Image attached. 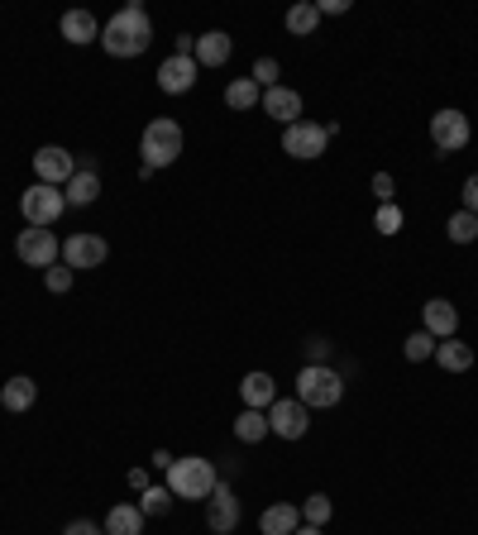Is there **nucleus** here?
Masks as SVG:
<instances>
[{
  "instance_id": "32",
  "label": "nucleus",
  "mask_w": 478,
  "mask_h": 535,
  "mask_svg": "<svg viewBox=\"0 0 478 535\" xmlns=\"http://www.w3.org/2000/svg\"><path fill=\"white\" fill-rule=\"evenodd\" d=\"M72 278H77V273H72L67 263H53V268H48V273H44L48 292H58V297H63V292H72Z\"/></svg>"
},
{
  "instance_id": "38",
  "label": "nucleus",
  "mask_w": 478,
  "mask_h": 535,
  "mask_svg": "<svg viewBox=\"0 0 478 535\" xmlns=\"http://www.w3.org/2000/svg\"><path fill=\"white\" fill-rule=\"evenodd\" d=\"M173 459H177V454H168V450H153V469H163V473H168V469H173Z\"/></svg>"
},
{
  "instance_id": "5",
  "label": "nucleus",
  "mask_w": 478,
  "mask_h": 535,
  "mask_svg": "<svg viewBox=\"0 0 478 535\" xmlns=\"http://www.w3.org/2000/svg\"><path fill=\"white\" fill-rule=\"evenodd\" d=\"M63 211H67L63 187H44V182H34V187L20 196V215L34 225V230H53Z\"/></svg>"
},
{
  "instance_id": "15",
  "label": "nucleus",
  "mask_w": 478,
  "mask_h": 535,
  "mask_svg": "<svg viewBox=\"0 0 478 535\" xmlns=\"http://www.w3.org/2000/svg\"><path fill=\"white\" fill-rule=\"evenodd\" d=\"M278 125H297V115H302V96L292 91V86H273V91H263V101H259Z\"/></svg>"
},
{
  "instance_id": "20",
  "label": "nucleus",
  "mask_w": 478,
  "mask_h": 535,
  "mask_svg": "<svg viewBox=\"0 0 478 535\" xmlns=\"http://www.w3.org/2000/svg\"><path fill=\"white\" fill-rule=\"evenodd\" d=\"M435 364L445 368V373H469V368H474V349H469L464 340H455V335H450V340L435 344Z\"/></svg>"
},
{
  "instance_id": "25",
  "label": "nucleus",
  "mask_w": 478,
  "mask_h": 535,
  "mask_svg": "<svg viewBox=\"0 0 478 535\" xmlns=\"http://www.w3.org/2000/svg\"><path fill=\"white\" fill-rule=\"evenodd\" d=\"M259 101H263V86L254 77H239V82L225 86V106L230 110H249V106H259Z\"/></svg>"
},
{
  "instance_id": "6",
  "label": "nucleus",
  "mask_w": 478,
  "mask_h": 535,
  "mask_svg": "<svg viewBox=\"0 0 478 535\" xmlns=\"http://www.w3.org/2000/svg\"><path fill=\"white\" fill-rule=\"evenodd\" d=\"M469 139H474V125H469V115L464 110H435L431 115V144L440 149V158H450V153L469 149Z\"/></svg>"
},
{
  "instance_id": "17",
  "label": "nucleus",
  "mask_w": 478,
  "mask_h": 535,
  "mask_svg": "<svg viewBox=\"0 0 478 535\" xmlns=\"http://www.w3.org/2000/svg\"><path fill=\"white\" fill-rule=\"evenodd\" d=\"M239 392H244V407L249 411H268L278 402V383H273L268 373H249V378L239 383Z\"/></svg>"
},
{
  "instance_id": "1",
  "label": "nucleus",
  "mask_w": 478,
  "mask_h": 535,
  "mask_svg": "<svg viewBox=\"0 0 478 535\" xmlns=\"http://www.w3.org/2000/svg\"><path fill=\"white\" fill-rule=\"evenodd\" d=\"M149 43H153V24L144 15V5H125L101 29V48H106L110 58H139V53H149Z\"/></svg>"
},
{
  "instance_id": "37",
  "label": "nucleus",
  "mask_w": 478,
  "mask_h": 535,
  "mask_svg": "<svg viewBox=\"0 0 478 535\" xmlns=\"http://www.w3.org/2000/svg\"><path fill=\"white\" fill-rule=\"evenodd\" d=\"M63 535H106V526H96V521H67Z\"/></svg>"
},
{
  "instance_id": "18",
  "label": "nucleus",
  "mask_w": 478,
  "mask_h": 535,
  "mask_svg": "<svg viewBox=\"0 0 478 535\" xmlns=\"http://www.w3.org/2000/svg\"><path fill=\"white\" fill-rule=\"evenodd\" d=\"M34 402H39V383H34V378H24V373H15L10 383L0 387V407L5 411H29Z\"/></svg>"
},
{
  "instance_id": "22",
  "label": "nucleus",
  "mask_w": 478,
  "mask_h": 535,
  "mask_svg": "<svg viewBox=\"0 0 478 535\" xmlns=\"http://www.w3.org/2000/svg\"><path fill=\"white\" fill-rule=\"evenodd\" d=\"M297 526H302V507H287V502H278V507H268L259 516L263 535H297Z\"/></svg>"
},
{
  "instance_id": "2",
  "label": "nucleus",
  "mask_w": 478,
  "mask_h": 535,
  "mask_svg": "<svg viewBox=\"0 0 478 535\" xmlns=\"http://www.w3.org/2000/svg\"><path fill=\"white\" fill-rule=\"evenodd\" d=\"M163 483H168V493L182 497V502H206V497L216 493L220 469L211 459H201V454H187V459H173V469L163 473Z\"/></svg>"
},
{
  "instance_id": "7",
  "label": "nucleus",
  "mask_w": 478,
  "mask_h": 535,
  "mask_svg": "<svg viewBox=\"0 0 478 535\" xmlns=\"http://www.w3.org/2000/svg\"><path fill=\"white\" fill-rule=\"evenodd\" d=\"M330 144V129L316 125V120H297V125L283 129V153H292V158H321Z\"/></svg>"
},
{
  "instance_id": "13",
  "label": "nucleus",
  "mask_w": 478,
  "mask_h": 535,
  "mask_svg": "<svg viewBox=\"0 0 478 535\" xmlns=\"http://www.w3.org/2000/svg\"><path fill=\"white\" fill-rule=\"evenodd\" d=\"M206 526H211V535L239 531V497L230 483H216V493L206 497Z\"/></svg>"
},
{
  "instance_id": "27",
  "label": "nucleus",
  "mask_w": 478,
  "mask_h": 535,
  "mask_svg": "<svg viewBox=\"0 0 478 535\" xmlns=\"http://www.w3.org/2000/svg\"><path fill=\"white\" fill-rule=\"evenodd\" d=\"M177 497L168 493V483H158V488H144V497H139V512L144 516H168L173 512Z\"/></svg>"
},
{
  "instance_id": "24",
  "label": "nucleus",
  "mask_w": 478,
  "mask_h": 535,
  "mask_svg": "<svg viewBox=\"0 0 478 535\" xmlns=\"http://www.w3.org/2000/svg\"><path fill=\"white\" fill-rule=\"evenodd\" d=\"M235 435L244 440V445H259V440H268L273 430H268V411H239V421H235Z\"/></svg>"
},
{
  "instance_id": "12",
  "label": "nucleus",
  "mask_w": 478,
  "mask_h": 535,
  "mask_svg": "<svg viewBox=\"0 0 478 535\" xmlns=\"http://www.w3.org/2000/svg\"><path fill=\"white\" fill-rule=\"evenodd\" d=\"M34 172H39L44 187H67L77 177V158L67 149H58V144H44V149L34 153Z\"/></svg>"
},
{
  "instance_id": "23",
  "label": "nucleus",
  "mask_w": 478,
  "mask_h": 535,
  "mask_svg": "<svg viewBox=\"0 0 478 535\" xmlns=\"http://www.w3.org/2000/svg\"><path fill=\"white\" fill-rule=\"evenodd\" d=\"M63 196H67V206H91V201L101 196V172H82V168H77V177L63 187Z\"/></svg>"
},
{
  "instance_id": "4",
  "label": "nucleus",
  "mask_w": 478,
  "mask_h": 535,
  "mask_svg": "<svg viewBox=\"0 0 478 535\" xmlns=\"http://www.w3.org/2000/svg\"><path fill=\"white\" fill-rule=\"evenodd\" d=\"M139 153H144V168H173L182 158V125L177 120H149L144 125V139H139Z\"/></svg>"
},
{
  "instance_id": "29",
  "label": "nucleus",
  "mask_w": 478,
  "mask_h": 535,
  "mask_svg": "<svg viewBox=\"0 0 478 535\" xmlns=\"http://www.w3.org/2000/svg\"><path fill=\"white\" fill-rule=\"evenodd\" d=\"M330 512H335V507H330V497H326V493H311V497L302 502V521H306V526H326Z\"/></svg>"
},
{
  "instance_id": "41",
  "label": "nucleus",
  "mask_w": 478,
  "mask_h": 535,
  "mask_svg": "<svg viewBox=\"0 0 478 535\" xmlns=\"http://www.w3.org/2000/svg\"><path fill=\"white\" fill-rule=\"evenodd\" d=\"M297 535H321V526H297Z\"/></svg>"
},
{
  "instance_id": "10",
  "label": "nucleus",
  "mask_w": 478,
  "mask_h": 535,
  "mask_svg": "<svg viewBox=\"0 0 478 535\" xmlns=\"http://www.w3.org/2000/svg\"><path fill=\"white\" fill-rule=\"evenodd\" d=\"M106 254H110V244L101 235H72V239H63V263L72 268V273H87V268H101L106 263Z\"/></svg>"
},
{
  "instance_id": "14",
  "label": "nucleus",
  "mask_w": 478,
  "mask_h": 535,
  "mask_svg": "<svg viewBox=\"0 0 478 535\" xmlns=\"http://www.w3.org/2000/svg\"><path fill=\"white\" fill-rule=\"evenodd\" d=\"M421 321H426V335H431V340H450L459 330V311L445 297H431L421 306Z\"/></svg>"
},
{
  "instance_id": "16",
  "label": "nucleus",
  "mask_w": 478,
  "mask_h": 535,
  "mask_svg": "<svg viewBox=\"0 0 478 535\" xmlns=\"http://www.w3.org/2000/svg\"><path fill=\"white\" fill-rule=\"evenodd\" d=\"M230 48H235V39L225 34V29H211V34H201L196 39V67H225L230 63Z\"/></svg>"
},
{
  "instance_id": "36",
  "label": "nucleus",
  "mask_w": 478,
  "mask_h": 535,
  "mask_svg": "<svg viewBox=\"0 0 478 535\" xmlns=\"http://www.w3.org/2000/svg\"><path fill=\"white\" fill-rule=\"evenodd\" d=\"M330 344L326 340H306V364H326Z\"/></svg>"
},
{
  "instance_id": "31",
  "label": "nucleus",
  "mask_w": 478,
  "mask_h": 535,
  "mask_svg": "<svg viewBox=\"0 0 478 535\" xmlns=\"http://www.w3.org/2000/svg\"><path fill=\"white\" fill-rule=\"evenodd\" d=\"M373 225H378V235H397V230H402V211H397V201H388V206H378V215H373Z\"/></svg>"
},
{
  "instance_id": "28",
  "label": "nucleus",
  "mask_w": 478,
  "mask_h": 535,
  "mask_svg": "<svg viewBox=\"0 0 478 535\" xmlns=\"http://www.w3.org/2000/svg\"><path fill=\"white\" fill-rule=\"evenodd\" d=\"M445 235L455 239V244H474V239H478V215L455 211V215H450V225H445Z\"/></svg>"
},
{
  "instance_id": "3",
  "label": "nucleus",
  "mask_w": 478,
  "mask_h": 535,
  "mask_svg": "<svg viewBox=\"0 0 478 535\" xmlns=\"http://www.w3.org/2000/svg\"><path fill=\"white\" fill-rule=\"evenodd\" d=\"M340 397H345V378H340L335 368L306 364L302 373H297V402H302L306 411H330V407H340Z\"/></svg>"
},
{
  "instance_id": "19",
  "label": "nucleus",
  "mask_w": 478,
  "mask_h": 535,
  "mask_svg": "<svg viewBox=\"0 0 478 535\" xmlns=\"http://www.w3.org/2000/svg\"><path fill=\"white\" fill-rule=\"evenodd\" d=\"M144 521L149 516L139 512V502H120L106 512V535H144Z\"/></svg>"
},
{
  "instance_id": "21",
  "label": "nucleus",
  "mask_w": 478,
  "mask_h": 535,
  "mask_svg": "<svg viewBox=\"0 0 478 535\" xmlns=\"http://www.w3.org/2000/svg\"><path fill=\"white\" fill-rule=\"evenodd\" d=\"M63 39L77 43V48H82V43H96L101 39V24H96L91 10H67L63 15Z\"/></svg>"
},
{
  "instance_id": "40",
  "label": "nucleus",
  "mask_w": 478,
  "mask_h": 535,
  "mask_svg": "<svg viewBox=\"0 0 478 535\" xmlns=\"http://www.w3.org/2000/svg\"><path fill=\"white\" fill-rule=\"evenodd\" d=\"M130 488H139V493H144V488H149V473L134 469V473H130Z\"/></svg>"
},
{
  "instance_id": "26",
  "label": "nucleus",
  "mask_w": 478,
  "mask_h": 535,
  "mask_svg": "<svg viewBox=\"0 0 478 535\" xmlns=\"http://www.w3.org/2000/svg\"><path fill=\"white\" fill-rule=\"evenodd\" d=\"M316 24H321V5H316V0H302V5H292V10H287V29H292L297 39L316 34Z\"/></svg>"
},
{
  "instance_id": "11",
  "label": "nucleus",
  "mask_w": 478,
  "mask_h": 535,
  "mask_svg": "<svg viewBox=\"0 0 478 535\" xmlns=\"http://www.w3.org/2000/svg\"><path fill=\"white\" fill-rule=\"evenodd\" d=\"M153 77H158V91H163V96H187V91L196 86V77H201V67H196V58L173 53V58H163V63H158Z\"/></svg>"
},
{
  "instance_id": "8",
  "label": "nucleus",
  "mask_w": 478,
  "mask_h": 535,
  "mask_svg": "<svg viewBox=\"0 0 478 535\" xmlns=\"http://www.w3.org/2000/svg\"><path fill=\"white\" fill-rule=\"evenodd\" d=\"M15 254H20L29 268H44V273H48V268L63 258V244H58V235H53V230H34V225H29V230L15 239Z\"/></svg>"
},
{
  "instance_id": "9",
  "label": "nucleus",
  "mask_w": 478,
  "mask_h": 535,
  "mask_svg": "<svg viewBox=\"0 0 478 535\" xmlns=\"http://www.w3.org/2000/svg\"><path fill=\"white\" fill-rule=\"evenodd\" d=\"M268 430H273L278 440H302L306 430H311V411H306L297 397H278V402L268 407Z\"/></svg>"
},
{
  "instance_id": "33",
  "label": "nucleus",
  "mask_w": 478,
  "mask_h": 535,
  "mask_svg": "<svg viewBox=\"0 0 478 535\" xmlns=\"http://www.w3.org/2000/svg\"><path fill=\"white\" fill-rule=\"evenodd\" d=\"M278 77H283V72H278V58H259V63H254V82H259L263 91H273Z\"/></svg>"
},
{
  "instance_id": "39",
  "label": "nucleus",
  "mask_w": 478,
  "mask_h": 535,
  "mask_svg": "<svg viewBox=\"0 0 478 535\" xmlns=\"http://www.w3.org/2000/svg\"><path fill=\"white\" fill-rule=\"evenodd\" d=\"M345 10H349L345 0H321V15H345Z\"/></svg>"
},
{
  "instance_id": "35",
  "label": "nucleus",
  "mask_w": 478,
  "mask_h": 535,
  "mask_svg": "<svg viewBox=\"0 0 478 535\" xmlns=\"http://www.w3.org/2000/svg\"><path fill=\"white\" fill-rule=\"evenodd\" d=\"M464 211L478 215V172L474 177H464Z\"/></svg>"
},
{
  "instance_id": "34",
  "label": "nucleus",
  "mask_w": 478,
  "mask_h": 535,
  "mask_svg": "<svg viewBox=\"0 0 478 535\" xmlns=\"http://www.w3.org/2000/svg\"><path fill=\"white\" fill-rule=\"evenodd\" d=\"M392 192H397V182H392V172H373V196L388 206L392 201Z\"/></svg>"
},
{
  "instance_id": "30",
  "label": "nucleus",
  "mask_w": 478,
  "mask_h": 535,
  "mask_svg": "<svg viewBox=\"0 0 478 535\" xmlns=\"http://www.w3.org/2000/svg\"><path fill=\"white\" fill-rule=\"evenodd\" d=\"M402 354H407L412 364H421V359H431V354H435V340L426 335V330H416V335H407V340H402Z\"/></svg>"
}]
</instances>
